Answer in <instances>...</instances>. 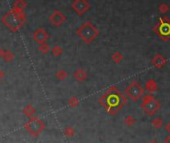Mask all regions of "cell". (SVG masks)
I'll list each match as a JSON object with an SVG mask.
<instances>
[{
  "mask_svg": "<svg viewBox=\"0 0 170 143\" xmlns=\"http://www.w3.org/2000/svg\"><path fill=\"white\" fill-rule=\"evenodd\" d=\"M143 88L141 87V85L137 82H132L131 84L128 85V87L126 88L125 93L130 99H132L133 101H137L139 100L141 96L143 95Z\"/></svg>",
  "mask_w": 170,
  "mask_h": 143,
  "instance_id": "cell-4",
  "label": "cell"
},
{
  "mask_svg": "<svg viewBox=\"0 0 170 143\" xmlns=\"http://www.w3.org/2000/svg\"><path fill=\"white\" fill-rule=\"evenodd\" d=\"M65 20H66V17L64 16L63 13H61L58 10H55V11L52 13V15L50 16V21H51V23L53 25H55V26H60Z\"/></svg>",
  "mask_w": 170,
  "mask_h": 143,
  "instance_id": "cell-7",
  "label": "cell"
},
{
  "mask_svg": "<svg viewBox=\"0 0 170 143\" xmlns=\"http://www.w3.org/2000/svg\"><path fill=\"white\" fill-rule=\"evenodd\" d=\"M78 104V100L76 98H72L70 100V105L71 106H76Z\"/></svg>",
  "mask_w": 170,
  "mask_h": 143,
  "instance_id": "cell-15",
  "label": "cell"
},
{
  "mask_svg": "<svg viewBox=\"0 0 170 143\" xmlns=\"http://www.w3.org/2000/svg\"><path fill=\"white\" fill-rule=\"evenodd\" d=\"M167 130H168V131H170V123L167 125Z\"/></svg>",
  "mask_w": 170,
  "mask_h": 143,
  "instance_id": "cell-19",
  "label": "cell"
},
{
  "mask_svg": "<svg viewBox=\"0 0 170 143\" xmlns=\"http://www.w3.org/2000/svg\"><path fill=\"white\" fill-rule=\"evenodd\" d=\"M67 76V74L64 72V71H60V73H59V77L61 78V79H63V78H65Z\"/></svg>",
  "mask_w": 170,
  "mask_h": 143,
  "instance_id": "cell-17",
  "label": "cell"
},
{
  "mask_svg": "<svg viewBox=\"0 0 170 143\" xmlns=\"http://www.w3.org/2000/svg\"><path fill=\"white\" fill-rule=\"evenodd\" d=\"M152 124H155V125H157V127L159 126V125L161 124V120L159 119V118H157V119H155L153 122H152Z\"/></svg>",
  "mask_w": 170,
  "mask_h": 143,
  "instance_id": "cell-16",
  "label": "cell"
},
{
  "mask_svg": "<svg viewBox=\"0 0 170 143\" xmlns=\"http://www.w3.org/2000/svg\"><path fill=\"white\" fill-rule=\"evenodd\" d=\"M74 77L76 78L78 81H83L86 78V73L84 70H81V69H78L75 71L74 73Z\"/></svg>",
  "mask_w": 170,
  "mask_h": 143,
  "instance_id": "cell-10",
  "label": "cell"
},
{
  "mask_svg": "<svg viewBox=\"0 0 170 143\" xmlns=\"http://www.w3.org/2000/svg\"><path fill=\"white\" fill-rule=\"evenodd\" d=\"M142 108L150 115V114L155 113V111H156V110L159 108V102L157 101V100H155L153 98V96L145 95L143 97Z\"/></svg>",
  "mask_w": 170,
  "mask_h": 143,
  "instance_id": "cell-5",
  "label": "cell"
},
{
  "mask_svg": "<svg viewBox=\"0 0 170 143\" xmlns=\"http://www.w3.org/2000/svg\"><path fill=\"white\" fill-rule=\"evenodd\" d=\"M76 34L81 38V40L84 43H91L93 40H95V38L98 36L99 31L97 29V27L94 26L89 21L84 22L79 28H77Z\"/></svg>",
  "mask_w": 170,
  "mask_h": 143,
  "instance_id": "cell-2",
  "label": "cell"
},
{
  "mask_svg": "<svg viewBox=\"0 0 170 143\" xmlns=\"http://www.w3.org/2000/svg\"><path fill=\"white\" fill-rule=\"evenodd\" d=\"M153 31L163 41H168L170 39V19L166 16L161 17L153 27Z\"/></svg>",
  "mask_w": 170,
  "mask_h": 143,
  "instance_id": "cell-3",
  "label": "cell"
},
{
  "mask_svg": "<svg viewBox=\"0 0 170 143\" xmlns=\"http://www.w3.org/2000/svg\"><path fill=\"white\" fill-rule=\"evenodd\" d=\"M72 8L78 15H83L90 8V4L87 0H74L72 3Z\"/></svg>",
  "mask_w": 170,
  "mask_h": 143,
  "instance_id": "cell-6",
  "label": "cell"
},
{
  "mask_svg": "<svg viewBox=\"0 0 170 143\" xmlns=\"http://www.w3.org/2000/svg\"><path fill=\"white\" fill-rule=\"evenodd\" d=\"M146 89L150 92H155L157 90V84L153 80H149L146 84Z\"/></svg>",
  "mask_w": 170,
  "mask_h": 143,
  "instance_id": "cell-11",
  "label": "cell"
},
{
  "mask_svg": "<svg viewBox=\"0 0 170 143\" xmlns=\"http://www.w3.org/2000/svg\"><path fill=\"white\" fill-rule=\"evenodd\" d=\"M169 11V6L166 3H162L161 5H159V12L162 14H166Z\"/></svg>",
  "mask_w": 170,
  "mask_h": 143,
  "instance_id": "cell-13",
  "label": "cell"
},
{
  "mask_svg": "<svg viewBox=\"0 0 170 143\" xmlns=\"http://www.w3.org/2000/svg\"><path fill=\"white\" fill-rule=\"evenodd\" d=\"M152 64L156 68H161L166 64V59L161 54H156L152 59Z\"/></svg>",
  "mask_w": 170,
  "mask_h": 143,
  "instance_id": "cell-8",
  "label": "cell"
},
{
  "mask_svg": "<svg viewBox=\"0 0 170 143\" xmlns=\"http://www.w3.org/2000/svg\"><path fill=\"white\" fill-rule=\"evenodd\" d=\"M53 52H54V54H55V55L56 54L59 55V54H61V53H62V50H61V48L58 47V46H55V47H54Z\"/></svg>",
  "mask_w": 170,
  "mask_h": 143,
  "instance_id": "cell-14",
  "label": "cell"
},
{
  "mask_svg": "<svg viewBox=\"0 0 170 143\" xmlns=\"http://www.w3.org/2000/svg\"><path fill=\"white\" fill-rule=\"evenodd\" d=\"M165 143H170V136H167L165 138Z\"/></svg>",
  "mask_w": 170,
  "mask_h": 143,
  "instance_id": "cell-18",
  "label": "cell"
},
{
  "mask_svg": "<svg viewBox=\"0 0 170 143\" xmlns=\"http://www.w3.org/2000/svg\"><path fill=\"white\" fill-rule=\"evenodd\" d=\"M100 102L109 111H115L122 107V105L126 102V99L116 90V88L111 87L110 90L102 96Z\"/></svg>",
  "mask_w": 170,
  "mask_h": 143,
  "instance_id": "cell-1",
  "label": "cell"
},
{
  "mask_svg": "<svg viewBox=\"0 0 170 143\" xmlns=\"http://www.w3.org/2000/svg\"><path fill=\"white\" fill-rule=\"evenodd\" d=\"M112 60H113L114 62H116V63H119L122 60V54L120 52H114L113 53V55H112Z\"/></svg>",
  "mask_w": 170,
  "mask_h": 143,
  "instance_id": "cell-12",
  "label": "cell"
},
{
  "mask_svg": "<svg viewBox=\"0 0 170 143\" xmlns=\"http://www.w3.org/2000/svg\"><path fill=\"white\" fill-rule=\"evenodd\" d=\"M35 39L38 42H44L45 40L48 39V35H47V33L43 29H39L38 31H36Z\"/></svg>",
  "mask_w": 170,
  "mask_h": 143,
  "instance_id": "cell-9",
  "label": "cell"
}]
</instances>
